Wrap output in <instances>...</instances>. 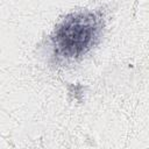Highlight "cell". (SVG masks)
Masks as SVG:
<instances>
[{"label": "cell", "instance_id": "obj_1", "mask_svg": "<svg viewBox=\"0 0 149 149\" xmlns=\"http://www.w3.org/2000/svg\"><path fill=\"white\" fill-rule=\"evenodd\" d=\"M101 30L102 19L98 13L81 10L69 14L51 37L55 56L65 61L83 56L98 42Z\"/></svg>", "mask_w": 149, "mask_h": 149}]
</instances>
